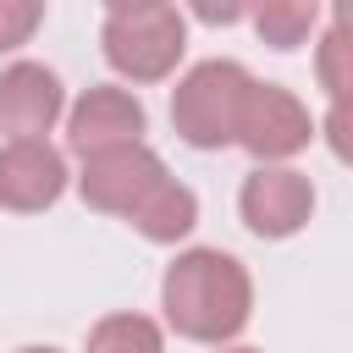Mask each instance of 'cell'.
Here are the masks:
<instances>
[{"mask_svg":"<svg viewBox=\"0 0 353 353\" xmlns=\"http://www.w3.org/2000/svg\"><path fill=\"white\" fill-rule=\"evenodd\" d=\"M160 303H165V320L176 325V336L226 342L248 325L254 281H248L243 259H232L221 248H188L171 259V270L160 281Z\"/></svg>","mask_w":353,"mask_h":353,"instance_id":"obj_1","label":"cell"},{"mask_svg":"<svg viewBox=\"0 0 353 353\" xmlns=\"http://www.w3.org/2000/svg\"><path fill=\"white\" fill-rule=\"evenodd\" d=\"M188 50V22L165 0H138V6H110L105 17V61L132 77V83H160L176 72Z\"/></svg>","mask_w":353,"mask_h":353,"instance_id":"obj_2","label":"cell"},{"mask_svg":"<svg viewBox=\"0 0 353 353\" xmlns=\"http://www.w3.org/2000/svg\"><path fill=\"white\" fill-rule=\"evenodd\" d=\"M248 72L237 61H199L176 94H171V127L193 143V149H221L237 138V110L248 94Z\"/></svg>","mask_w":353,"mask_h":353,"instance_id":"obj_3","label":"cell"},{"mask_svg":"<svg viewBox=\"0 0 353 353\" xmlns=\"http://www.w3.org/2000/svg\"><path fill=\"white\" fill-rule=\"evenodd\" d=\"M309 132H314V121H309V110H303L298 94H287V88H276V83H248L232 143H243L254 160L276 165V160L298 154V149L309 143Z\"/></svg>","mask_w":353,"mask_h":353,"instance_id":"obj_4","label":"cell"},{"mask_svg":"<svg viewBox=\"0 0 353 353\" xmlns=\"http://www.w3.org/2000/svg\"><path fill=\"white\" fill-rule=\"evenodd\" d=\"M165 182V160L149 149V143H127V149H110V154H94L83 160V199L105 215H132L154 188Z\"/></svg>","mask_w":353,"mask_h":353,"instance_id":"obj_5","label":"cell"},{"mask_svg":"<svg viewBox=\"0 0 353 353\" xmlns=\"http://www.w3.org/2000/svg\"><path fill=\"white\" fill-rule=\"evenodd\" d=\"M66 143H72L83 160L110 154V149H127V143H143V105H138L127 88L99 83V88H88V94L72 105V116H66Z\"/></svg>","mask_w":353,"mask_h":353,"instance_id":"obj_6","label":"cell"},{"mask_svg":"<svg viewBox=\"0 0 353 353\" xmlns=\"http://www.w3.org/2000/svg\"><path fill=\"white\" fill-rule=\"evenodd\" d=\"M237 204H243L248 232H259V237H292L314 215V188L292 165H259L243 182V199Z\"/></svg>","mask_w":353,"mask_h":353,"instance_id":"obj_7","label":"cell"},{"mask_svg":"<svg viewBox=\"0 0 353 353\" xmlns=\"http://www.w3.org/2000/svg\"><path fill=\"white\" fill-rule=\"evenodd\" d=\"M66 110L61 77L39 61H17L0 72V132H11V143H33L55 127V116Z\"/></svg>","mask_w":353,"mask_h":353,"instance_id":"obj_8","label":"cell"},{"mask_svg":"<svg viewBox=\"0 0 353 353\" xmlns=\"http://www.w3.org/2000/svg\"><path fill=\"white\" fill-rule=\"evenodd\" d=\"M66 188V160L44 138L33 143H0V204L17 215L50 210Z\"/></svg>","mask_w":353,"mask_h":353,"instance_id":"obj_9","label":"cell"},{"mask_svg":"<svg viewBox=\"0 0 353 353\" xmlns=\"http://www.w3.org/2000/svg\"><path fill=\"white\" fill-rule=\"evenodd\" d=\"M149 243H176V237H188L193 232V221H199V199H193V188H182L176 176H165L132 215H127Z\"/></svg>","mask_w":353,"mask_h":353,"instance_id":"obj_10","label":"cell"},{"mask_svg":"<svg viewBox=\"0 0 353 353\" xmlns=\"http://www.w3.org/2000/svg\"><path fill=\"white\" fill-rule=\"evenodd\" d=\"M88 353H165V336L149 314H105L88 331Z\"/></svg>","mask_w":353,"mask_h":353,"instance_id":"obj_11","label":"cell"},{"mask_svg":"<svg viewBox=\"0 0 353 353\" xmlns=\"http://www.w3.org/2000/svg\"><path fill=\"white\" fill-rule=\"evenodd\" d=\"M314 17H320V6H314V0H265V6L254 11V28H259V39H265V44L292 50V44H303V39H309Z\"/></svg>","mask_w":353,"mask_h":353,"instance_id":"obj_12","label":"cell"},{"mask_svg":"<svg viewBox=\"0 0 353 353\" xmlns=\"http://www.w3.org/2000/svg\"><path fill=\"white\" fill-rule=\"evenodd\" d=\"M347 50H353V44H347V28L336 22V28L325 33V44H320V83L331 88L336 105L347 99Z\"/></svg>","mask_w":353,"mask_h":353,"instance_id":"obj_13","label":"cell"},{"mask_svg":"<svg viewBox=\"0 0 353 353\" xmlns=\"http://www.w3.org/2000/svg\"><path fill=\"white\" fill-rule=\"evenodd\" d=\"M39 22H44V6L39 0H0V50L28 44Z\"/></svg>","mask_w":353,"mask_h":353,"instance_id":"obj_14","label":"cell"},{"mask_svg":"<svg viewBox=\"0 0 353 353\" xmlns=\"http://www.w3.org/2000/svg\"><path fill=\"white\" fill-rule=\"evenodd\" d=\"M22 353H61V347H22Z\"/></svg>","mask_w":353,"mask_h":353,"instance_id":"obj_15","label":"cell"},{"mask_svg":"<svg viewBox=\"0 0 353 353\" xmlns=\"http://www.w3.org/2000/svg\"><path fill=\"white\" fill-rule=\"evenodd\" d=\"M226 353H259V347H226Z\"/></svg>","mask_w":353,"mask_h":353,"instance_id":"obj_16","label":"cell"}]
</instances>
